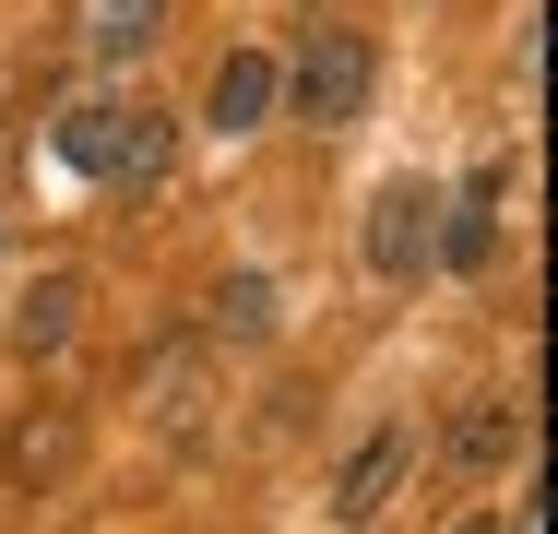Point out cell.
I'll return each instance as SVG.
<instances>
[{
    "label": "cell",
    "mask_w": 558,
    "mask_h": 534,
    "mask_svg": "<svg viewBox=\"0 0 558 534\" xmlns=\"http://www.w3.org/2000/svg\"><path fill=\"white\" fill-rule=\"evenodd\" d=\"M167 36V0H84V48L96 60H131V48H155Z\"/></svg>",
    "instance_id": "8"
},
{
    "label": "cell",
    "mask_w": 558,
    "mask_h": 534,
    "mask_svg": "<svg viewBox=\"0 0 558 534\" xmlns=\"http://www.w3.org/2000/svg\"><path fill=\"white\" fill-rule=\"evenodd\" d=\"M72 463H84V416H72V404L12 416V439H0V487H60Z\"/></svg>",
    "instance_id": "5"
},
{
    "label": "cell",
    "mask_w": 558,
    "mask_h": 534,
    "mask_svg": "<svg viewBox=\"0 0 558 534\" xmlns=\"http://www.w3.org/2000/svg\"><path fill=\"white\" fill-rule=\"evenodd\" d=\"M60 155H72V167H84V179H155V167H167V107H119V96H84L72 107V119H60Z\"/></svg>",
    "instance_id": "1"
},
{
    "label": "cell",
    "mask_w": 558,
    "mask_h": 534,
    "mask_svg": "<svg viewBox=\"0 0 558 534\" xmlns=\"http://www.w3.org/2000/svg\"><path fill=\"white\" fill-rule=\"evenodd\" d=\"M463 534H499V523H463Z\"/></svg>",
    "instance_id": "12"
},
{
    "label": "cell",
    "mask_w": 558,
    "mask_h": 534,
    "mask_svg": "<svg viewBox=\"0 0 558 534\" xmlns=\"http://www.w3.org/2000/svg\"><path fill=\"white\" fill-rule=\"evenodd\" d=\"M404 475H416V427L392 416V427H368V439L344 451V475H333V523H344V534H356V523H380Z\"/></svg>",
    "instance_id": "4"
},
{
    "label": "cell",
    "mask_w": 558,
    "mask_h": 534,
    "mask_svg": "<svg viewBox=\"0 0 558 534\" xmlns=\"http://www.w3.org/2000/svg\"><path fill=\"white\" fill-rule=\"evenodd\" d=\"M368 72H380V60H368V36H356V24H322V36L298 48L286 96H298V119H322V131H344V119L368 107Z\"/></svg>",
    "instance_id": "2"
},
{
    "label": "cell",
    "mask_w": 558,
    "mask_h": 534,
    "mask_svg": "<svg viewBox=\"0 0 558 534\" xmlns=\"http://www.w3.org/2000/svg\"><path fill=\"white\" fill-rule=\"evenodd\" d=\"M428 250H440V191H428V179H392V191L368 203V274L404 286Z\"/></svg>",
    "instance_id": "3"
},
{
    "label": "cell",
    "mask_w": 558,
    "mask_h": 534,
    "mask_svg": "<svg viewBox=\"0 0 558 534\" xmlns=\"http://www.w3.org/2000/svg\"><path fill=\"white\" fill-rule=\"evenodd\" d=\"M487 250H499V167H487V179L451 203V226H440V250H428V262H463V274H475Z\"/></svg>",
    "instance_id": "9"
},
{
    "label": "cell",
    "mask_w": 558,
    "mask_h": 534,
    "mask_svg": "<svg viewBox=\"0 0 558 534\" xmlns=\"http://www.w3.org/2000/svg\"><path fill=\"white\" fill-rule=\"evenodd\" d=\"M203 332H215V344H262V332H274V286H262V274H226Z\"/></svg>",
    "instance_id": "10"
},
{
    "label": "cell",
    "mask_w": 558,
    "mask_h": 534,
    "mask_svg": "<svg viewBox=\"0 0 558 534\" xmlns=\"http://www.w3.org/2000/svg\"><path fill=\"white\" fill-rule=\"evenodd\" d=\"M72 310H84V286H72V274H36L24 310H12V344H24V356H60V344H72Z\"/></svg>",
    "instance_id": "7"
},
{
    "label": "cell",
    "mask_w": 558,
    "mask_h": 534,
    "mask_svg": "<svg viewBox=\"0 0 558 534\" xmlns=\"http://www.w3.org/2000/svg\"><path fill=\"white\" fill-rule=\"evenodd\" d=\"M511 439H523V404H475V416H463V439H451V463H463V475H487Z\"/></svg>",
    "instance_id": "11"
},
{
    "label": "cell",
    "mask_w": 558,
    "mask_h": 534,
    "mask_svg": "<svg viewBox=\"0 0 558 534\" xmlns=\"http://www.w3.org/2000/svg\"><path fill=\"white\" fill-rule=\"evenodd\" d=\"M274 96H286V72H274L262 48H226L215 84H203V119H215V131H262V119H274Z\"/></svg>",
    "instance_id": "6"
}]
</instances>
